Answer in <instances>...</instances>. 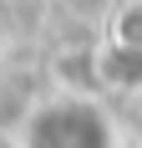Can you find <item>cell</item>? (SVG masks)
Here are the masks:
<instances>
[{
  "instance_id": "6da1fadb",
  "label": "cell",
  "mask_w": 142,
  "mask_h": 148,
  "mask_svg": "<svg viewBox=\"0 0 142 148\" xmlns=\"http://www.w3.org/2000/svg\"><path fill=\"white\" fill-rule=\"evenodd\" d=\"M30 148H112V128L97 107L61 102L36 118L30 128Z\"/></svg>"
}]
</instances>
